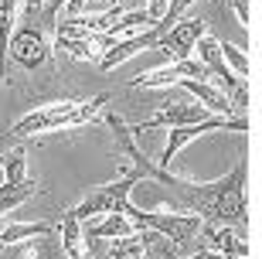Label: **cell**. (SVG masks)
<instances>
[{"mask_svg": "<svg viewBox=\"0 0 262 259\" xmlns=\"http://www.w3.org/2000/svg\"><path fill=\"white\" fill-rule=\"evenodd\" d=\"M245 174H249V161L245 154L238 157L232 171L218 177L211 184H194L184 181L177 174L164 171V167H150L146 181L164 184L167 191L174 194V205L184 211H194L201 222H211V225H235V229L245 235V225H249V202H245Z\"/></svg>", "mask_w": 262, "mask_h": 259, "instance_id": "1", "label": "cell"}, {"mask_svg": "<svg viewBox=\"0 0 262 259\" xmlns=\"http://www.w3.org/2000/svg\"><path fill=\"white\" fill-rule=\"evenodd\" d=\"M109 96H92V99H61V103H45L38 109H31L28 116H20L17 123L7 130L14 140H28L38 133H55V130H75L106 113Z\"/></svg>", "mask_w": 262, "mask_h": 259, "instance_id": "2", "label": "cell"}, {"mask_svg": "<svg viewBox=\"0 0 262 259\" xmlns=\"http://www.w3.org/2000/svg\"><path fill=\"white\" fill-rule=\"evenodd\" d=\"M123 215H129L136 222V229H146L154 235H160V239H167L174 249H184L204 225L194 211H140L133 205H126Z\"/></svg>", "mask_w": 262, "mask_h": 259, "instance_id": "3", "label": "cell"}, {"mask_svg": "<svg viewBox=\"0 0 262 259\" xmlns=\"http://www.w3.org/2000/svg\"><path fill=\"white\" fill-rule=\"evenodd\" d=\"M140 181H143L140 171L126 164V171L119 174L116 181H109V184H102V188H96V191H89L75 208H68V211H72L78 222H89V218H96V215H109V211H123L129 205V191H133Z\"/></svg>", "mask_w": 262, "mask_h": 259, "instance_id": "4", "label": "cell"}, {"mask_svg": "<svg viewBox=\"0 0 262 259\" xmlns=\"http://www.w3.org/2000/svg\"><path fill=\"white\" fill-rule=\"evenodd\" d=\"M0 164H4V184H0V215H4V211H14L17 205H24L31 194H38L41 188L28 177V150H24V147L4 150Z\"/></svg>", "mask_w": 262, "mask_h": 259, "instance_id": "5", "label": "cell"}, {"mask_svg": "<svg viewBox=\"0 0 262 259\" xmlns=\"http://www.w3.org/2000/svg\"><path fill=\"white\" fill-rule=\"evenodd\" d=\"M7 51L14 55V62H17V65H24V68H41L45 62H48L51 41H48V34H45V28H38V24H24L20 31H14V34H10Z\"/></svg>", "mask_w": 262, "mask_h": 259, "instance_id": "6", "label": "cell"}, {"mask_svg": "<svg viewBox=\"0 0 262 259\" xmlns=\"http://www.w3.org/2000/svg\"><path fill=\"white\" fill-rule=\"evenodd\" d=\"M208 109L198 103H187V99H174V103H160V113L154 116V119H143V123L129 126L133 130V136H140L143 130H157V126H191V123H201V119H208Z\"/></svg>", "mask_w": 262, "mask_h": 259, "instance_id": "7", "label": "cell"}, {"mask_svg": "<svg viewBox=\"0 0 262 259\" xmlns=\"http://www.w3.org/2000/svg\"><path fill=\"white\" fill-rule=\"evenodd\" d=\"M181 78H198V82H211L208 75V68L194 58H187V62H170L167 68H154V72H146V75H136L129 82V89H160V86H177Z\"/></svg>", "mask_w": 262, "mask_h": 259, "instance_id": "8", "label": "cell"}, {"mask_svg": "<svg viewBox=\"0 0 262 259\" xmlns=\"http://www.w3.org/2000/svg\"><path fill=\"white\" fill-rule=\"evenodd\" d=\"M201 34H204V21L187 17V21H181V24H174L167 34H160V41H157L154 48H160L170 62H187L191 51H194V41L201 38Z\"/></svg>", "mask_w": 262, "mask_h": 259, "instance_id": "9", "label": "cell"}, {"mask_svg": "<svg viewBox=\"0 0 262 259\" xmlns=\"http://www.w3.org/2000/svg\"><path fill=\"white\" fill-rule=\"evenodd\" d=\"M201 235L208 239V246H211L214 252H222V256L249 259V242H245L242 232H232V225H211V222H204Z\"/></svg>", "mask_w": 262, "mask_h": 259, "instance_id": "10", "label": "cell"}, {"mask_svg": "<svg viewBox=\"0 0 262 259\" xmlns=\"http://www.w3.org/2000/svg\"><path fill=\"white\" fill-rule=\"evenodd\" d=\"M61 239V249H65L68 259H89V239H85V229H82V222L72 215V211H61L58 225H55Z\"/></svg>", "mask_w": 262, "mask_h": 259, "instance_id": "11", "label": "cell"}, {"mask_svg": "<svg viewBox=\"0 0 262 259\" xmlns=\"http://www.w3.org/2000/svg\"><path fill=\"white\" fill-rule=\"evenodd\" d=\"M177 86L184 89L187 96H194L198 99V106H204L211 116H232L235 109H232V103L225 99V92H218V89L211 86V82H198V78H181Z\"/></svg>", "mask_w": 262, "mask_h": 259, "instance_id": "12", "label": "cell"}, {"mask_svg": "<svg viewBox=\"0 0 262 259\" xmlns=\"http://www.w3.org/2000/svg\"><path fill=\"white\" fill-rule=\"evenodd\" d=\"M133 232H140V229H136V222L129 218V215L109 211L102 225H96V229L85 232V239H123V235H133Z\"/></svg>", "mask_w": 262, "mask_h": 259, "instance_id": "13", "label": "cell"}, {"mask_svg": "<svg viewBox=\"0 0 262 259\" xmlns=\"http://www.w3.org/2000/svg\"><path fill=\"white\" fill-rule=\"evenodd\" d=\"M143 252H146V229H143V232H133V235H123V239H116L102 259H143Z\"/></svg>", "mask_w": 262, "mask_h": 259, "instance_id": "14", "label": "cell"}, {"mask_svg": "<svg viewBox=\"0 0 262 259\" xmlns=\"http://www.w3.org/2000/svg\"><path fill=\"white\" fill-rule=\"evenodd\" d=\"M51 225H45V222H34V225H4L0 229V246L7 249V246H14V242L20 239H34V235H51Z\"/></svg>", "mask_w": 262, "mask_h": 259, "instance_id": "15", "label": "cell"}, {"mask_svg": "<svg viewBox=\"0 0 262 259\" xmlns=\"http://www.w3.org/2000/svg\"><path fill=\"white\" fill-rule=\"evenodd\" d=\"M222 58H225V65H228V72H232L235 78H245V82H249V55H245L242 48L222 45Z\"/></svg>", "mask_w": 262, "mask_h": 259, "instance_id": "16", "label": "cell"}, {"mask_svg": "<svg viewBox=\"0 0 262 259\" xmlns=\"http://www.w3.org/2000/svg\"><path fill=\"white\" fill-rule=\"evenodd\" d=\"M191 7V0H167V10H164V21L174 28V21H181V14Z\"/></svg>", "mask_w": 262, "mask_h": 259, "instance_id": "17", "label": "cell"}, {"mask_svg": "<svg viewBox=\"0 0 262 259\" xmlns=\"http://www.w3.org/2000/svg\"><path fill=\"white\" fill-rule=\"evenodd\" d=\"M41 7H45V0H24V17H28V24H38L41 28Z\"/></svg>", "mask_w": 262, "mask_h": 259, "instance_id": "18", "label": "cell"}, {"mask_svg": "<svg viewBox=\"0 0 262 259\" xmlns=\"http://www.w3.org/2000/svg\"><path fill=\"white\" fill-rule=\"evenodd\" d=\"M228 4L235 7V14H238V21H242V28L245 31L252 28V21H249V0H228Z\"/></svg>", "mask_w": 262, "mask_h": 259, "instance_id": "19", "label": "cell"}, {"mask_svg": "<svg viewBox=\"0 0 262 259\" xmlns=\"http://www.w3.org/2000/svg\"><path fill=\"white\" fill-rule=\"evenodd\" d=\"M187 259H225V256H218V252H194V256H187Z\"/></svg>", "mask_w": 262, "mask_h": 259, "instance_id": "20", "label": "cell"}, {"mask_svg": "<svg viewBox=\"0 0 262 259\" xmlns=\"http://www.w3.org/2000/svg\"><path fill=\"white\" fill-rule=\"evenodd\" d=\"M20 259H38V252H34V249H28V252H24Z\"/></svg>", "mask_w": 262, "mask_h": 259, "instance_id": "21", "label": "cell"}, {"mask_svg": "<svg viewBox=\"0 0 262 259\" xmlns=\"http://www.w3.org/2000/svg\"><path fill=\"white\" fill-rule=\"evenodd\" d=\"M143 259H157V252H154V249H146V252H143Z\"/></svg>", "mask_w": 262, "mask_h": 259, "instance_id": "22", "label": "cell"}, {"mask_svg": "<svg viewBox=\"0 0 262 259\" xmlns=\"http://www.w3.org/2000/svg\"><path fill=\"white\" fill-rule=\"evenodd\" d=\"M225 259H242V256H225Z\"/></svg>", "mask_w": 262, "mask_h": 259, "instance_id": "23", "label": "cell"}, {"mask_svg": "<svg viewBox=\"0 0 262 259\" xmlns=\"http://www.w3.org/2000/svg\"><path fill=\"white\" fill-rule=\"evenodd\" d=\"M0 249H4V246H0Z\"/></svg>", "mask_w": 262, "mask_h": 259, "instance_id": "24", "label": "cell"}]
</instances>
